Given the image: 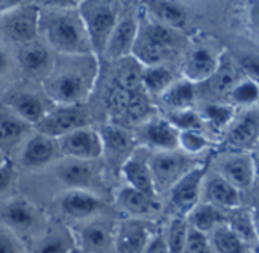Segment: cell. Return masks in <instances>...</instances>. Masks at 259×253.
Masks as SVG:
<instances>
[{
    "label": "cell",
    "mask_w": 259,
    "mask_h": 253,
    "mask_svg": "<svg viewBox=\"0 0 259 253\" xmlns=\"http://www.w3.org/2000/svg\"><path fill=\"white\" fill-rule=\"evenodd\" d=\"M39 21L41 20L39 17ZM49 44L68 56H88L93 53L79 12L73 9H52L47 21L42 23Z\"/></svg>",
    "instance_id": "obj_1"
},
{
    "label": "cell",
    "mask_w": 259,
    "mask_h": 253,
    "mask_svg": "<svg viewBox=\"0 0 259 253\" xmlns=\"http://www.w3.org/2000/svg\"><path fill=\"white\" fill-rule=\"evenodd\" d=\"M93 62L49 74L44 82L47 96L58 105H80L90 96L96 77Z\"/></svg>",
    "instance_id": "obj_2"
},
{
    "label": "cell",
    "mask_w": 259,
    "mask_h": 253,
    "mask_svg": "<svg viewBox=\"0 0 259 253\" xmlns=\"http://www.w3.org/2000/svg\"><path fill=\"white\" fill-rule=\"evenodd\" d=\"M79 17L83 23L91 50L102 56L118 21V9L112 2H79Z\"/></svg>",
    "instance_id": "obj_3"
},
{
    "label": "cell",
    "mask_w": 259,
    "mask_h": 253,
    "mask_svg": "<svg viewBox=\"0 0 259 253\" xmlns=\"http://www.w3.org/2000/svg\"><path fill=\"white\" fill-rule=\"evenodd\" d=\"M88 126V114L82 105H58L49 109L46 117L36 124L39 134L55 140Z\"/></svg>",
    "instance_id": "obj_4"
},
{
    "label": "cell",
    "mask_w": 259,
    "mask_h": 253,
    "mask_svg": "<svg viewBox=\"0 0 259 253\" xmlns=\"http://www.w3.org/2000/svg\"><path fill=\"white\" fill-rule=\"evenodd\" d=\"M58 146L61 153H64L67 158L90 162L99 159L105 152L102 135L90 126L76 129L58 138Z\"/></svg>",
    "instance_id": "obj_5"
},
{
    "label": "cell",
    "mask_w": 259,
    "mask_h": 253,
    "mask_svg": "<svg viewBox=\"0 0 259 253\" xmlns=\"http://www.w3.org/2000/svg\"><path fill=\"white\" fill-rule=\"evenodd\" d=\"M149 167L155 182L156 193L162 188H173V185L184 178L190 170V159L176 152H158L149 158Z\"/></svg>",
    "instance_id": "obj_6"
},
{
    "label": "cell",
    "mask_w": 259,
    "mask_h": 253,
    "mask_svg": "<svg viewBox=\"0 0 259 253\" xmlns=\"http://www.w3.org/2000/svg\"><path fill=\"white\" fill-rule=\"evenodd\" d=\"M5 32L15 41L32 43L39 29V11L38 8L29 6L27 3L20 5L9 14L3 15Z\"/></svg>",
    "instance_id": "obj_7"
},
{
    "label": "cell",
    "mask_w": 259,
    "mask_h": 253,
    "mask_svg": "<svg viewBox=\"0 0 259 253\" xmlns=\"http://www.w3.org/2000/svg\"><path fill=\"white\" fill-rule=\"evenodd\" d=\"M140 33V24L138 20L132 15L118 18L109 39L106 44V49L103 55L108 59H123L132 55L134 44Z\"/></svg>",
    "instance_id": "obj_8"
},
{
    "label": "cell",
    "mask_w": 259,
    "mask_h": 253,
    "mask_svg": "<svg viewBox=\"0 0 259 253\" xmlns=\"http://www.w3.org/2000/svg\"><path fill=\"white\" fill-rule=\"evenodd\" d=\"M203 175H205L203 167H194L173 185L171 203L178 211L190 213L197 205Z\"/></svg>",
    "instance_id": "obj_9"
},
{
    "label": "cell",
    "mask_w": 259,
    "mask_h": 253,
    "mask_svg": "<svg viewBox=\"0 0 259 253\" xmlns=\"http://www.w3.org/2000/svg\"><path fill=\"white\" fill-rule=\"evenodd\" d=\"M150 232L138 220H127L120 225L114 240L117 253H143L150 241Z\"/></svg>",
    "instance_id": "obj_10"
},
{
    "label": "cell",
    "mask_w": 259,
    "mask_h": 253,
    "mask_svg": "<svg viewBox=\"0 0 259 253\" xmlns=\"http://www.w3.org/2000/svg\"><path fill=\"white\" fill-rule=\"evenodd\" d=\"M121 175L126 179L127 187L141 191L150 197L156 196V188L149 167V159L138 155L129 156L121 165Z\"/></svg>",
    "instance_id": "obj_11"
},
{
    "label": "cell",
    "mask_w": 259,
    "mask_h": 253,
    "mask_svg": "<svg viewBox=\"0 0 259 253\" xmlns=\"http://www.w3.org/2000/svg\"><path fill=\"white\" fill-rule=\"evenodd\" d=\"M61 208L68 217L83 220L100 213L103 202L87 190H70L61 199Z\"/></svg>",
    "instance_id": "obj_12"
},
{
    "label": "cell",
    "mask_w": 259,
    "mask_h": 253,
    "mask_svg": "<svg viewBox=\"0 0 259 253\" xmlns=\"http://www.w3.org/2000/svg\"><path fill=\"white\" fill-rule=\"evenodd\" d=\"M59 152L61 150L58 146V140L42 134H36L26 143L21 153V162L23 165L30 168L41 167L52 162Z\"/></svg>",
    "instance_id": "obj_13"
},
{
    "label": "cell",
    "mask_w": 259,
    "mask_h": 253,
    "mask_svg": "<svg viewBox=\"0 0 259 253\" xmlns=\"http://www.w3.org/2000/svg\"><path fill=\"white\" fill-rule=\"evenodd\" d=\"M8 105L14 111L15 117L27 124H38L49 112L42 97L32 91H21L14 94Z\"/></svg>",
    "instance_id": "obj_14"
},
{
    "label": "cell",
    "mask_w": 259,
    "mask_h": 253,
    "mask_svg": "<svg viewBox=\"0 0 259 253\" xmlns=\"http://www.w3.org/2000/svg\"><path fill=\"white\" fill-rule=\"evenodd\" d=\"M143 140L159 152H171L179 147V131L167 120H150L143 126Z\"/></svg>",
    "instance_id": "obj_15"
},
{
    "label": "cell",
    "mask_w": 259,
    "mask_h": 253,
    "mask_svg": "<svg viewBox=\"0 0 259 253\" xmlns=\"http://www.w3.org/2000/svg\"><path fill=\"white\" fill-rule=\"evenodd\" d=\"M219 59L206 49H197L190 56L187 65H185V77L191 83H197L202 80L211 79L217 68H219Z\"/></svg>",
    "instance_id": "obj_16"
},
{
    "label": "cell",
    "mask_w": 259,
    "mask_h": 253,
    "mask_svg": "<svg viewBox=\"0 0 259 253\" xmlns=\"http://www.w3.org/2000/svg\"><path fill=\"white\" fill-rule=\"evenodd\" d=\"M222 178L235 188H246L252 184L255 170L253 161L249 156H234L222 164Z\"/></svg>",
    "instance_id": "obj_17"
},
{
    "label": "cell",
    "mask_w": 259,
    "mask_h": 253,
    "mask_svg": "<svg viewBox=\"0 0 259 253\" xmlns=\"http://www.w3.org/2000/svg\"><path fill=\"white\" fill-rule=\"evenodd\" d=\"M206 200L217 208H235L240 203V191L222 176H214L205 188Z\"/></svg>",
    "instance_id": "obj_18"
},
{
    "label": "cell",
    "mask_w": 259,
    "mask_h": 253,
    "mask_svg": "<svg viewBox=\"0 0 259 253\" xmlns=\"http://www.w3.org/2000/svg\"><path fill=\"white\" fill-rule=\"evenodd\" d=\"M20 64L32 76L47 74L52 62L50 52L39 43H27L20 50Z\"/></svg>",
    "instance_id": "obj_19"
},
{
    "label": "cell",
    "mask_w": 259,
    "mask_h": 253,
    "mask_svg": "<svg viewBox=\"0 0 259 253\" xmlns=\"http://www.w3.org/2000/svg\"><path fill=\"white\" fill-rule=\"evenodd\" d=\"M58 176L61 181L71 187V190H85L93 178V165L90 161L67 159L58 167Z\"/></svg>",
    "instance_id": "obj_20"
},
{
    "label": "cell",
    "mask_w": 259,
    "mask_h": 253,
    "mask_svg": "<svg viewBox=\"0 0 259 253\" xmlns=\"http://www.w3.org/2000/svg\"><path fill=\"white\" fill-rule=\"evenodd\" d=\"M153 199L155 197H150L131 187L121 188L117 194L118 206L132 216H150L158 211V205Z\"/></svg>",
    "instance_id": "obj_21"
},
{
    "label": "cell",
    "mask_w": 259,
    "mask_h": 253,
    "mask_svg": "<svg viewBox=\"0 0 259 253\" xmlns=\"http://www.w3.org/2000/svg\"><path fill=\"white\" fill-rule=\"evenodd\" d=\"M114 240L115 237H112L111 229L102 222L90 223L79 232V241L82 247L90 252H105L111 244H114Z\"/></svg>",
    "instance_id": "obj_22"
},
{
    "label": "cell",
    "mask_w": 259,
    "mask_h": 253,
    "mask_svg": "<svg viewBox=\"0 0 259 253\" xmlns=\"http://www.w3.org/2000/svg\"><path fill=\"white\" fill-rule=\"evenodd\" d=\"M226 220L222 209L209 205V203H197L190 213H188V225L203 234L222 226V223Z\"/></svg>",
    "instance_id": "obj_23"
},
{
    "label": "cell",
    "mask_w": 259,
    "mask_h": 253,
    "mask_svg": "<svg viewBox=\"0 0 259 253\" xmlns=\"http://www.w3.org/2000/svg\"><path fill=\"white\" fill-rule=\"evenodd\" d=\"M35 209L24 200H14L3 209L5 222L15 229H30L36 222Z\"/></svg>",
    "instance_id": "obj_24"
},
{
    "label": "cell",
    "mask_w": 259,
    "mask_h": 253,
    "mask_svg": "<svg viewBox=\"0 0 259 253\" xmlns=\"http://www.w3.org/2000/svg\"><path fill=\"white\" fill-rule=\"evenodd\" d=\"M150 12L159 20L161 24L168 27H182L187 21V11L173 2H150L147 3Z\"/></svg>",
    "instance_id": "obj_25"
},
{
    "label": "cell",
    "mask_w": 259,
    "mask_h": 253,
    "mask_svg": "<svg viewBox=\"0 0 259 253\" xmlns=\"http://www.w3.org/2000/svg\"><path fill=\"white\" fill-rule=\"evenodd\" d=\"M161 97L162 102L168 108H171V111L190 109V106L194 102V83L188 80L171 83V87Z\"/></svg>",
    "instance_id": "obj_26"
},
{
    "label": "cell",
    "mask_w": 259,
    "mask_h": 253,
    "mask_svg": "<svg viewBox=\"0 0 259 253\" xmlns=\"http://www.w3.org/2000/svg\"><path fill=\"white\" fill-rule=\"evenodd\" d=\"M143 87L152 96H162L173 83L170 70L161 65L147 67L143 70Z\"/></svg>",
    "instance_id": "obj_27"
},
{
    "label": "cell",
    "mask_w": 259,
    "mask_h": 253,
    "mask_svg": "<svg viewBox=\"0 0 259 253\" xmlns=\"http://www.w3.org/2000/svg\"><path fill=\"white\" fill-rule=\"evenodd\" d=\"M259 128L256 120L246 117L232 126V129L228 134V140L235 147H247L256 140Z\"/></svg>",
    "instance_id": "obj_28"
},
{
    "label": "cell",
    "mask_w": 259,
    "mask_h": 253,
    "mask_svg": "<svg viewBox=\"0 0 259 253\" xmlns=\"http://www.w3.org/2000/svg\"><path fill=\"white\" fill-rule=\"evenodd\" d=\"M214 247L219 253H246L247 246L229 226H219L214 229Z\"/></svg>",
    "instance_id": "obj_29"
},
{
    "label": "cell",
    "mask_w": 259,
    "mask_h": 253,
    "mask_svg": "<svg viewBox=\"0 0 259 253\" xmlns=\"http://www.w3.org/2000/svg\"><path fill=\"white\" fill-rule=\"evenodd\" d=\"M167 121L176 128L179 132L191 131V132H200L203 129V118L193 109H182V111H171L167 115Z\"/></svg>",
    "instance_id": "obj_30"
},
{
    "label": "cell",
    "mask_w": 259,
    "mask_h": 253,
    "mask_svg": "<svg viewBox=\"0 0 259 253\" xmlns=\"http://www.w3.org/2000/svg\"><path fill=\"white\" fill-rule=\"evenodd\" d=\"M241 82L238 71L234 65L226 64L225 67L219 64L215 74L211 77V87L217 94H231V91Z\"/></svg>",
    "instance_id": "obj_31"
},
{
    "label": "cell",
    "mask_w": 259,
    "mask_h": 253,
    "mask_svg": "<svg viewBox=\"0 0 259 253\" xmlns=\"http://www.w3.org/2000/svg\"><path fill=\"white\" fill-rule=\"evenodd\" d=\"M141 80H143V68L141 64L135 59V62H127L120 68L115 77V83H117L115 87L134 93L138 91V88L143 85Z\"/></svg>",
    "instance_id": "obj_32"
},
{
    "label": "cell",
    "mask_w": 259,
    "mask_h": 253,
    "mask_svg": "<svg viewBox=\"0 0 259 253\" xmlns=\"http://www.w3.org/2000/svg\"><path fill=\"white\" fill-rule=\"evenodd\" d=\"M229 228L240 237V240L247 246L252 243H259L256 232H255V226H253V220L252 216L244 213V211H238L229 223Z\"/></svg>",
    "instance_id": "obj_33"
},
{
    "label": "cell",
    "mask_w": 259,
    "mask_h": 253,
    "mask_svg": "<svg viewBox=\"0 0 259 253\" xmlns=\"http://www.w3.org/2000/svg\"><path fill=\"white\" fill-rule=\"evenodd\" d=\"M187 232H188V222L185 219H173L168 226L167 234V247L170 253H184L187 243Z\"/></svg>",
    "instance_id": "obj_34"
},
{
    "label": "cell",
    "mask_w": 259,
    "mask_h": 253,
    "mask_svg": "<svg viewBox=\"0 0 259 253\" xmlns=\"http://www.w3.org/2000/svg\"><path fill=\"white\" fill-rule=\"evenodd\" d=\"M100 135L103 140V149L106 146H109V150H112L114 153H123L132 144V138L129 137V134H126L123 129H120L117 126L106 128L105 132Z\"/></svg>",
    "instance_id": "obj_35"
},
{
    "label": "cell",
    "mask_w": 259,
    "mask_h": 253,
    "mask_svg": "<svg viewBox=\"0 0 259 253\" xmlns=\"http://www.w3.org/2000/svg\"><path fill=\"white\" fill-rule=\"evenodd\" d=\"M29 124L20 120L18 117H3L0 118V143H12L17 141Z\"/></svg>",
    "instance_id": "obj_36"
},
{
    "label": "cell",
    "mask_w": 259,
    "mask_h": 253,
    "mask_svg": "<svg viewBox=\"0 0 259 253\" xmlns=\"http://www.w3.org/2000/svg\"><path fill=\"white\" fill-rule=\"evenodd\" d=\"M231 99L237 105H252L259 99V85L253 80H241L232 91Z\"/></svg>",
    "instance_id": "obj_37"
},
{
    "label": "cell",
    "mask_w": 259,
    "mask_h": 253,
    "mask_svg": "<svg viewBox=\"0 0 259 253\" xmlns=\"http://www.w3.org/2000/svg\"><path fill=\"white\" fill-rule=\"evenodd\" d=\"M234 117V109L232 106L228 105H208L205 108V118L203 121H209L214 128L222 129L231 123Z\"/></svg>",
    "instance_id": "obj_38"
},
{
    "label": "cell",
    "mask_w": 259,
    "mask_h": 253,
    "mask_svg": "<svg viewBox=\"0 0 259 253\" xmlns=\"http://www.w3.org/2000/svg\"><path fill=\"white\" fill-rule=\"evenodd\" d=\"M140 33L144 35L147 39L156 43V44H161V46L171 49L173 32H171V27H168V26H164L161 23H149L143 32L140 30Z\"/></svg>",
    "instance_id": "obj_39"
},
{
    "label": "cell",
    "mask_w": 259,
    "mask_h": 253,
    "mask_svg": "<svg viewBox=\"0 0 259 253\" xmlns=\"http://www.w3.org/2000/svg\"><path fill=\"white\" fill-rule=\"evenodd\" d=\"M149 112H150V103H149L147 97L138 91L131 93L124 115H127L132 120H141V118L147 117Z\"/></svg>",
    "instance_id": "obj_40"
},
{
    "label": "cell",
    "mask_w": 259,
    "mask_h": 253,
    "mask_svg": "<svg viewBox=\"0 0 259 253\" xmlns=\"http://www.w3.org/2000/svg\"><path fill=\"white\" fill-rule=\"evenodd\" d=\"M206 146L208 141L200 132H191V131L179 132V147H182L184 152L190 155H196L202 152Z\"/></svg>",
    "instance_id": "obj_41"
},
{
    "label": "cell",
    "mask_w": 259,
    "mask_h": 253,
    "mask_svg": "<svg viewBox=\"0 0 259 253\" xmlns=\"http://www.w3.org/2000/svg\"><path fill=\"white\" fill-rule=\"evenodd\" d=\"M184 253H211L209 241L206 238V234L191 228L188 225V232H187V243Z\"/></svg>",
    "instance_id": "obj_42"
},
{
    "label": "cell",
    "mask_w": 259,
    "mask_h": 253,
    "mask_svg": "<svg viewBox=\"0 0 259 253\" xmlns=\"http://www.w3.org/2000/svg\"><path fill=\"white\" fill-rule=\"evenodd\" d=\"M70 252V241L62 235H50L42 240L35 253H68Z\"/></svg>",
    "instance_id": "obj_43"
},
{
    "label": "cell",
    "mask_w": 259,
    "mask_h": 253,
    "mask_svg": "<svg viewBox=\"0 0 259 253\" xmlns=\"http://www.w3.org/2000/svg\"><path fill=\"white\" fill-rule=\"evenodd\" d=\"M12 179H14V168L8 161L0 167V194L9 188V185L12 184Z\"/></svg>",
    "instance_id": "obj_44"
},
{
    "label": "cell",
    "mask_w": 259,
    "mask_h": 253,
    "mask_svg": "<svg viewBox=\"0 0 259 253\" xmlns=\"http://www.w3.org/2000/svg\"><path fill=\"white\" fill-rule=\"evenodd\" d=\"M143 253H170L168 252V247H167V241H165V237L162 235H155L150 238L146 250Z\"/></svg>",
    "instance_id": "obj_45"
},
{
    "label": "cell",
    "mask_w": 259,
    "mask_h": 253,
    "mask_svg": "<svg viewBox=\"0 0 259 253\" xmlns=\"http://www.w3.org/2000/svg\"><path fill=\"white\" fill-rule=\"evenodd\" d=\"M17 243L8 234H0V253H17Z\"/></svg>",
    "instance_id": "obj_46"
},
{
    "label": "cell",
    "mask_w": 259,
    "mask_h": 253,
    "mask_svg": "<svg viewBox=\"0 0 259 253\" xmlns=\"http://www.w3.org/2000/svg\"><path fill=\"white\" fill-rule=\"evenodd\" d=\"M241 65H243V68H244L247 73L259 76V58L258 56H249V58L243 59V61H241Z\"/></svg>",
    "instance_id": "obj_47"
},
{
    "label": "cell",
    "mask_w": 259,
    "mask_h": 253,
    "mask_svg": "<svg viewBox=\"0 0 259 253\" xmlns=\"http://www.w3.org/2000/svg\"><path fill=\"white\" fill-rule=\"evenodd\" d=\"M23 5V2H15V0H0V17L9 14L15 8Z\"/></svg>",
    "instance_id": "obj_48"
},
{
    "label": "cell",
    "mask_w": 259,
    "mask_h": 253,
    "mask_svg": "<svg viewBox=\"0 0 259 253\" xmlns=\"http://www.w3.org/2000/svg\"><path fill=\"white\" fill-rule=\"evenodd\" d=\"M8 65H9V56L6 53V50L3 47H0V76L6 71Z\"/></svg>",
    "instance_id": "obj_49"
},
{
    "label": "cell",
    "mask_w": 259,
    "mask_h": 253,
    "mask_svg": "<svg viewBox=\"0 0 259 253\" xmlns=\"http://www.w3.org/2000/svg\"><path fill=\"white\" fill-rule=\"evenodd\" d=\"M250 20L253 24L259 26V2H253L250 3Z\"/></svg>",
    "instance_id": "obj_50"
},
{
    "label": "cell",
    "mask_w": 259,
    "mask_h": 253,
    "mask_svg": "<svg viewBox=\"0 0 259 253\" xmlns=\"http://www.w3.org/2000/svg\"><path fill=\"white\" fill-rule=\"evenodd\" d=\"M252 220H253L255 232H256V237H258V241H259V209L258 211H255V214L252 216Z\"/></svg>",
    "instance_id": "obj_51"
},
{
    "label": "cell",
    "mask_w": 259,
    "mask_h": 253,
    "mask_svg": "<svg viewBox=\"0 0 259 253\" xmlns=\"http://www.w3.org/2000/svg\"><path fill=\"white\" fill-rule=\"evenodd\" d=\"M5 162H8V159H6V156H5V155H3V153L0 152V167H2V165H3Z\"/></svg>",
    "instance_id": "obj_52"
}]
</instances>
